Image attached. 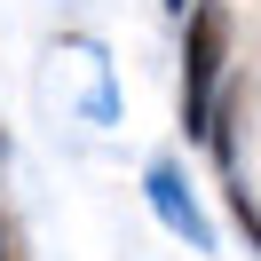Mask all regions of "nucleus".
Instances as JSON below:
<instances>
[{"label": "nucleus", "instance_id": "7ed1b4c3", "mask_svg": "<svg viewBox=\"0 0 261 261\" xmlns=\"http://www.w3.org/2000/svg\"><path fill=\"white\" fill-rule=\"evenodd\" d=\"M0 261H16V238H8V214H0Z\"/></svg>", "mask_w": 261, "mask_h": 261}, {"label": "nucleus", "instance_id": "20e7f679", "mask_svg": "<svg viewBox=\"0 0 261 261\" xmlns=\"http://www.w3.org/2000/svg\"><path fill=\"white\" fill-rule=\"evenodd\" d=\"M166 8H174V16H190V0H166Z\"/></svg>", "mask_w": 261, "mask_h": 261}, {"label": "nucleus", "instance_id": "f257e3e1", "mask_svg": "<svg viewBox=\"0 0 261 261\" xmlns=\"http://www.w3.org/2000/svg\"><path fill=\"white\" fill-rule=\"evenodd\" d=\"M222 80H229V8L222 0H190V16H182V135L190 143L214 135Z\"/></svg>", "mask_w": 261, "mask_h": 261}, {"label": "nucleus", "instance_id": "f03ea898", "mask_svg": "<svg viewBox=\"0 0 261 261\" xmlns=\"http://www.w3.org/2000/svg\"><path fill=\"white\" fill-rule=\"evenodd\" d=\"M143 198H150V214H159L190 253H214V222H206V206L190 198V182H182L174 159H150V166H143Z\"/></svg>", "mask_w": 261, "mask_h": 261}]
</instances>
